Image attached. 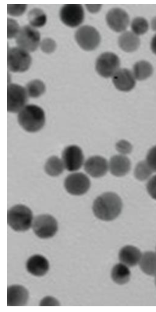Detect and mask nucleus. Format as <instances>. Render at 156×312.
Listing matches in <instances>:
<instances>
[{
    "label": "nucleus",
    "instance_id": "nucleus-1",
    "mask_svg": "<svg viewBox=\"0 0 156 312\" xmlns=\"http://www.w3.org/2000/svg\"><path fill=\"white\" fill-rule=\"evenodd\" d=\"M122 203L119 197L112 192L104 193L94 201L93 211L95 216L102 221H112L120 214Z\"/></svg>",
    "mask_w": 156,
    "mask_h": 312
},
{
    "label": "nucleus",
    "instance_id": "nucleus-2",
    "mask_svg": "<svg viewBox=\"0 0 156 312\" xmlns=\"http://www.w3.org/2000/svg\"><path fill=\"white\" fill-rule=\"evenodd\" d=\"M17 120L20 126L29 132H37L43 127L45 121L44 112L39 106L27 105L18 113Z\"/></svg>",
    "mask_w": 156,
    "mask_h": 312
},
{
    "label": "nucleus",
    "instance_id": "nucleus-3",
    "mask_svg": "<svg viewBox=\"0 0 156 312\" xmlns=\"http://www.w3.org/2000/svg\"><path fill=\"white\" fill-rule=\"evenodd\" d=\"M33 220L31 210L25 205H15L7 211L8 224L16 231L24 232L28 230L32 226Z\"/></svg>",
    "mask_w": 156,
    "mask_h": 312
},
{
    "label": "nucleus",
    "instance_id": "nucleus-4",
    "mask_svg": "<svg viewBox=\"0 0 156 312\" xmlns=\"http://www.w3.org/2000/svg\"><path fill=\"white\" fill-rule=\"evenodd\" d=\"M31 63L29 52L19 47L8 49L7 52V67L10 71L23 72L27 71Z\"/></svg>",
    "mask_w": 156,
    "mask_h": 312
},
{
    "label": "nucleus",
    "instance_id": "nucleus-5",
    "mask_svg": "<svg viewBox=\"0 0 156 312\" xmlns=\"http://www.w3.org/2000/svg\"><path fill=\"white\" fill-rule=\"evenodd\" d=\"M75 38L79 46L87 51L93 50L97 48L101 39L97 30L89 25H85L79 28L75 32Z\"/></svg>",
    "mask_w": 156,
    "mask_h": 312
},
{
    "label": "nucleus",
    "instance_id": "nucleus-6",
    "mask_svg": "<svg viewBox=\"0 0 156 312\" xmlns=\"http://www.w3.org/2000/svg\"><path fill=\"white\" fill-rule=\"evenodd\" d=\"M25 88L16 84L10 83L7 86V110L18 113L27 105L28 98Z\"/></svg>",
    "mask_w": 156,
    "mask_h": 312
},
{
    "label": "nucleus",
    "instance_id": "nucleus-7",
    "mask_svg": "<svg viewBox=\"0 0 156 312\" xmlns=\"http://www.w3.org/2000/svg\"><path fill=\"white\" fill-rule=\"evenodd\" d=\"M32 226L35 234L41 239L52 237L58 229V223L55 219L48 214H41L35 217Z\"/></svg>",
    "mask_w": 156,
    "mask_h": 312
},
{
    "label": "nucleus",
    "instance_id": "nucleus-8",
    "mask_svg": "<svg viewBox=\"0 0 156 312\" xmlns=\"http://www.w3.org/2000/svg\"><path fill=\"white\" fill-rule=\"evenodd\" d=\"M120 60L116 54L106 52L100 55L97 59L95 68L98 73L105 78L113 76L119 69Z\"/></svg>",
    "mask_w": 156,
    "mask_h": 312
},
{
    "label": "nucleus",
    "instance_id": "nucleus-9",
    "mask_svg": "<svg viewBox=\"0 0 156 312\" xmlns=\"http://www.w3.org/2000/svg\"><path fill=\"white\" fill-rule=\"evenodd\" d=\"M15 38L18 46L28 52L35 51L40 43L39 32L31 25L20 28Z\"/></svg>",
    "mask_w": 156,
    "mask_h": 312
},
{
    "label": "nucleus",
    "instance_id": "nucleus-10",
    "mask_svg": "<svg viewBox=\"0 0 156 312\" xmlns=\"http://www.w3.org/2000/svg\"><path fill=\"white\" fill-rule=\"evenodd\" d=\"M65 188L70 194L80 195L85 193L89 189L90 182L85 174L79 172H74L66 178L64 182Z\"/></svg>",
    "mask_w": 156,
    "mask_h": 312
},
{
    "label": "nucleus",
    "instance_id": "nucleus-11",
    "mask_svg": "<svg viewBox=\"0 0 156 312\" xmlns=\"http://www.w3.org/2000/svg\"><path fill=\"white\" fill-rule=\"evenodd\" d=\"M62 22L71 28L76 27L83 22L84 12L82 6L79 4H67L63 6L60 11Z\"/></svg>",
    "mask_w": 156,
    "mask_h": 312
},
{
    "label": "nucleus",
    "instance_id": "nucleus-12",
    "mask_svg": "<svg viewBox=\"0 0 156 312\" xmlns=\"http://www.w3.org/2000/svg\"><path fill=\"white\" fill-rule=\"evenodd\" d=\"M61 159L65 169L71 172L78 170L83 165L85 162L81 149L76 145L66 147L62 152Z\"/></svg>",
    "mask_w": 156,
    "mask_h": 312
},
{
    "label": "nucleus",
    "instance_id": "nucleus-13",
    "mask_svg": "<svg viewBox=\"0 0 156 312\" xmlns=\"http://www.w3.org/2000/svg\"><path fill=\"white\" fill-rule=\"evenodd\" d=\"M105 20L108 27L116 32L122 33L126 31L130 22L128 13L118 7L110 9L106 14Z\"/></svg>",
    "mask_w": 156,
    "mask_h": 312
},
{
    "label": "nucleus",
    "instance_id": "nucleus-14",
    "mask_svg": "<svg viewBox=\"0 0 156 312\" xmlns=\"http://www.w3.org/2000/svg\"><path fill=\"white\" fill-rule=\"evenodd\" d=\"M83 166L86 173L94 178L102 177L109 171L108 162L100 156L89 157L85 161Z\"/></svg>",
    "mask_w": 156,
    "mask_h": 312
},
{
    "label": "nucleus",
    "instance_id": "nucleus-15",
    "mask_svg": "<svg viewBox=\"0 0 156 312\" xmlns=\"http://www.w3.org/2000/svg\"><path fill=\"white\" fill-rule=\"evenodd\" d=\"M7 305L8 306H26L29 299V294L23 286L14 285L8 287L7 292Z\"/></svg>",
    "mask_w": 156,
    "mask_h": 312
},
{
    "label": "nucleus",
    "instance_id": "nucleus-16",
    "mask_svg": "<svg viewBox=\"0 0 156 312\" xmlns=\"http://www.w3.org/2000/svg\"><path fill=\"white\" fill-rule=\"evenodd\" d=\"M136 80L132 71L125 68L119 69L112 76V81L115 87L123 91L132 90L135 85Z\"/></svg>",
    "mask_w": 156,
    "mask_h": 312
},
{
    "label": "nucleus",
    "instance_id": "nucleus-17",
    "mask_svg": "<svg viewBox=\"0 0 156 312\" xmlns=\"http://www.w3.org/2000/svg\"><path fill=\"white\" fill-rule=\"evenodd\" d=\"M108 163V170L113 175L121 177L126 175L129 171L131 164L130 160L126 155L119 154L112 157Z\"/></svg>",
    "mask_w": 156,
    "mask_h": 312
},
{
    "label": "nucleus",
    "instance_id": "nucleus-18",
    "mask_svg": "<svg viewBox=\"0 0 156 312\" xmlns=\"http://www.w3.org/2000/svg\"><path fill=\"white\" fill-rule=\"evenodd\" d=\"M27 271L32 275L37 277L44 275L49 269V263L44 256L35 254L30 257L26 263Z\"/></svg>",
    "mask_w": 156,
    "mask_h": 312
},
{
    "label": "nucleus",
    "instance_id": "nucleus-19",
    "mask_svg": "<svg viewBox=\"0 0 156 312\" xmlns=\"http://www.w3.org/2000/svg\"><path fill=\"white\" fill-rule=\"evenodd\" d=\"M142 254L140 250L136 247L127 245L120 250L119 258L121 263L131 267L139 264Z\"/></svg>",
    "mask_w": 156,
    "mask_h": 312
},
{
    "label": "nucleus",
    "instance_id": "nucleus-20",
    "mask_svg": "<svg viewBox=\"0 0 156 312\" xmlns=\"http://www.w3.org/2000/svg\"><path fill=\"white\" fill-rule=\"evenodd\" d=\"M118 43L120 48L127 53H131L136 50L141 43L140 37L132 32L126 31L122 33L118 39Z\"/></svg>",
    "mask_w": 156,
    "mask_h": 312
},
{
    "label": "nucleus",
    "instance_id": "nucleus-21",
    "mask_svg": "<svg viewBox=\"0 0 156 312\" xmlns=\"http://www.w3.org/2000/svg\"><path fill=\"white\" fill-rule=\"evenodd\" d=\"M139 264L144 273L150 276H156V253L145 252L142 254Z\"/></svg>",
    "mask_w": 156,
    "mask_h": 312
},
{
    "label": "nucleus",
    "instance_id": "nucleus-22",
    "mask_svg": "<svg viewBox=\"0 0 156 312\" xmlns=\"http://www.w3.org/2000/svg\"><path fill=\"white\" fill-rule=\"evenodd\" d=\"M129 267L121 263L115 265L111 271V276L113 280L120 285L123 284L128 282L131 275Z\"/></svg>",
    "mask_w": 156,
    "mask_h": 312
},
{
    "label": "nucleus",
    "instance_id": "nucleus-23",
    "mask_svg": "<svg viewBox=\"0 0 156 312\" xmlns=\"http://www.w3.org/2000/svg\"><path fill=\"white\" fill-rule=\"evenodd\" d=\"M153 67L147 61L141 60L134 65L132 72L136 80H142L147 78L152 74Z\"/></svg>",
    "mask_w": 156,
    "mask_h": 312
},
{
    "label": "nucleus",
    "instance_id": "nucleus-24",
    "mask_svg": "<svg viewBox=\"0 0 156 312\" xmlns=\"http://www.w3.org/2000/svg\"><path fill=\"white\" fill-rule=\"evenodd\" d=\"M44 169L48 175L53 177L59 175L65 169L61 158L56 156L51 157L47 160Z\"/></svg>",
    "mask_w": 156,
    "mask_h": 312
},
{
    "label": "nucleus",
    "instance_id": "nucleus-25",
    "mask_svg": "<svg viewBox=\"0 0 156 312\" xmlns=\"http://www.w3.org/2000/svg\"><path fill=\"white\" fill-rule=\"evenodd\" d=\"M131 31L136 35L140 36L144 35L148 31L150 24L144 17H136L130 21Z\"/></svg>",
    "mask_w": 156,
    "mask_h": 312
},
{
    "label": "nucleus",
    "instance_id": "nucleus-26",
    "mask_svg": "<svg viewBox=\"0 0 156 312\" xmlns=\"http://www.w3.org/2000/svg\"><path fill=\"white\" fill-rule=\"evenodd\" d=\"M28 18L30 25L35 28L42 27L47 21L45 14L42 9L38 8L30 10L28 13Z\"/></svg>",
    "mask_w": 156,
    "mask_h": 312
},
{
    "label": "nucleus",
    "instance_id": "nucleus-27",
    "mask_svg": "<svg viewBox=\"0 0 156 312\" xmlns=\"http://www.w3.org/2000/svg\"><path fill=\"white\" fill-rule=\"evenodd\" d=\"M25 88L28 97L32 98L40 97L44 93L46 89L44 82L38 79L30 81Z\"/></svg>",
    "mask_w": 156,
    "mask_h": 312
},
{
    "label": "nucleus",
    "instance_id": "nucleus-28",
    "mask_svg": "<svg viewBox=\"0 0 156 312\" xmlns=\"http://www.w3.org/2000/svg\"><path fill=\"white\" fill-rule=\"evenodd\" d=\"M154 172L146 161L139 162L134 170V174L138 180L143 181L149 178Z\"/></svg>",
    "mask_w": 156,
    "mask_h": 312
},
{
    "label": "nucleus",
    "instance_id": "nucleus-29",
    "mask_svg": "<svg viewBox=\"0 0 156 312\" xmlns=\"http://www.w3.org/2000/svg\"><path fill=\"white\" fill-rule=\"evenodd\" d=\"M20 28L17 22L10 18H7V38L10 39L16 37Z\"/></svg>",
    "mask_w": 156,
    "mask_h": 312
},
{
    "label": "nucleus",
    "instance_id": "nucleus-30",
    "mask_svg": "<svg viewBox=\"0 0 156 312\" xmlns=\"http://www.w3.org/2000/svg\"><path fill=\"white\" fill-rule=\"evenodd\" d=\"M27 8L26 4H7V13L12 16H20L25 12Z\"/></svg>",
    "mask_w": 156,
    "mask_h": 312
},
{
    "label": "nucleus",
    "instance_id": "nucleus-31",
    "mask_svg": "<svg viewBox=\"0 0 156 312\" xmlns=\"http://www.w3.org/2000/svg\"><path fill=\"white\" fill-rule=\"evenodd\" d=\"M40 45L42 51L48 54L53 52L55 50L56 46L55 42L49 38L43 39L40 43Z\"/></svg>",
    "mask_w": 156,
    "mask_h": 312
},
{
    "label": "nucleus",
    "instance_id": "nucleus-32",
    "mask_svg": "<svg viewBox=\"0 0 156 312\" xmlns=\"http://www.w3.org/2000/svg\"><path fill=\"white\" fill-rule=\"evenodd\" d=\"M116 149L119 154L126 155L131 153L132 150V146L128 141L121 140L116 144Z\"/></svg>",
    "mask_w": 156,
    "mask_h": 312
},
{
    "label": "nucleus",
    "instance_id": "nucleus-33",
    "mask_svg": "<svg viewBox=\"0 0 156 312\" xmlns=\"http://www.w3.org/2000/svg\"><path fill=\"white\" fill-rule=\"evenodd\" d=\"M145 161L153 171L156 172V145L149 150Z\"/></svg>",
    "mask_w": 156,
    "mask_h": 312
},
{
    "label": "nucleus",
    "instance_id": "nucleus-34",
    "mask_svg": "<svg viewBox=\"0 0 156 312\" xmlns=\"http://www.w3.org/2000/svg\"><path fill=\"white\" fill-rule=\"evenodd\" d=\"M147 189L150 196L156 200V175L151 178L148 181Z\"/></svg>",
    "mask_w": 156,
    "mask_h": 312
},
{
    "label": "nucleus",
    "instance_id": "nucleus-35",
    "mask_svg": "<svg viewBox=\"0 0 156 312\" xmlns=\"http://www.w3.org/2000/svg\"><path fill=\"white\" fill-rule=\"evenodd\" d=\"M60 305L58 301L55 298L51 296H47L41 301L40 306H58Z\"/></svg>",
    "mask_w": 156,
    "mask_h": 312
},
{
    "label": "nucleus",
    "instance_id": "nucleus-36",
    "mask_svg": "<svg viewBox=\"0 0 156 312\" xmlns=\"http://www.w3.org/2000/svg\"><path fill=\"white\" fill-rule=\"evenodd\" d=\"M85 7L87 11L92 13L98 12L101 10L102 5L101 4H86Z\"/></svg>",
    "mask_w": 156,
    "mask_h": 312
},
{
    "label": "nucleus",
    "instance_id": "nucleus-37",
    "mask_svg": "<svg viewBox=\"0 0 156 312\" xmlns=\"http://www.w3.org/2000/svg\"><path fill=\"white\" fill-rule=\"evenodd\" d=\"M150 48L152 52L156 55V33L151 39L150 43Z\"/></svg>",
    "mask_w": 156,
    "mask_h": 312
},
{
    "label": "nucleus",
    "instance_id": "nucleus-38",
    "mask_svg": "<svg viewBox=\"0 0 156 312\" xmlns=\"http://www.w3.org/2000/svg\"><path fill=\"white\" fill-rule=\"evenodd\" d=\"M150 24V27L152 30L156 32V16L153 17L151 20Z\"/></svg>",
    "mask_w": 156,
    "mask_h": 312
},
{
    "label": "nucleus",
    "instance_id": "nucleus-39",
    "mask_svg": "<svg viewBox=\"0 0 156 312\" xmlns=\"http://www.w3.org/2000/svg\"><path fill=\"white\" fill-rule=\"evenodd\" d=\"M155 277H156V278H155V284H156V276Z\"/></svg>",
    "mask_w": 156,
    "mask_h": 312
}]
</instances>
